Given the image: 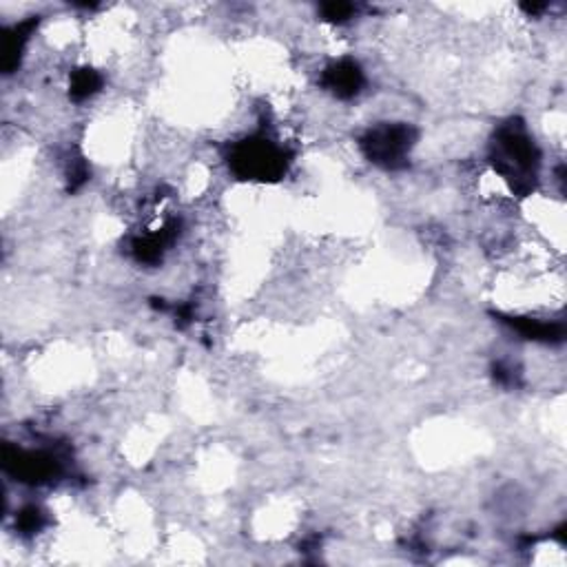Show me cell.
Returning <instances> with one entry per match:
<instances>
[{
	"mask_svg": "<svg viewBox=\"0 0 567 567\" xmlns=\"http://www.w3.org/2000/svg\"><path fill=\"white\" fill-rule=\"evenodd\" d=\"M286 157V148L264 135L239 142L230 153L233 171L246 179H272L284 175L288 166Z\"/></svg>",
	"mask_w": 567,
	"mask_h": 567,
	"instance_id": "cell-1",
	"label": "cell"
},
{
	"mask_svg": "<svg viewBox=\"0 0 567 567\" xmlns=\"http://www.w3.org/2000/svg\"><path fill=\"white\" fill-rule=\"evenodd\" d=\"M363 84H365L363 69L359 66L357 60H350V58H341V60L328 64L321 73V86L339 100L357 97L361 93Z\"/></svg>",
	"mask_w": 567,
	"mask_h": 567,
	"instance_id": "cell-3",
	"label": "cell"
},
{
	"mask_svg": "<svg viewBox=\"0 0 567 567\" xmlns=\"http://www.w3.org/2000/svg\"><path fill=\"white\" fill-rule=\"evenodd\" d=\"M414 128L410 124H381L368 131V135L361 140V146L370 162L383 166V168H399L410 157L414 142Z\"/></svg>",
	"mask_w": 567,
	"mask_h": 567,
	"instance_id": "cell-2",
	"label": "cell"
}]
</instances>
